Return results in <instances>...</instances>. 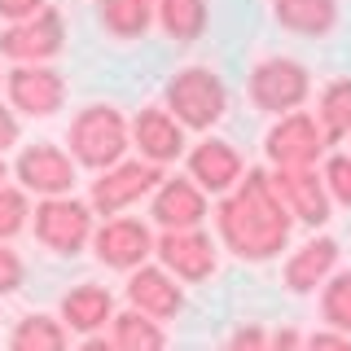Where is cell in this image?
<instances>
[{"label": "cell", "mask_w": 351, "mask_h": 351, "mask_svg": "<svg viewBox=\"0 0 351 351\" xmlns=\"http://www.w3.org/2000/svg\"><path fill=\"white\" fill-rule=\"evenodd\" d=\"M215 228L224 237V246L237 259L263 263L272 255H281L290 241L294 215L281 202V193L272 189L268 171H246V180H237V189L219 202L215 211Z\"/></svg>", "instance_id": "obj_1"}, {"label": "cell", "mask_w": 351, "mask_h": 351, "mask_svg": "<svg viewBox=\"0 0 351 351\" xmlns=\"http://www.w3.org/2000/svg\"><path fill=\"white\" fill-rule=\"evenodd\" d=\"M128 141H132V128L123 123V114H119L114 106H88V110L75 114V123H71V154H75V162L97 167V171L123 162Z\"/></svg>", "instance_id": "obj_2"}, {"label": "cell", "mask_w": 351, "mask_h": 351, "mask_svg": "<svg viewBox=\"0 0 351 351\" xmlns=\"http://www.w3.org/2000/svg\"><path fill=\"white\" fill-rule=\"evenodd\" d=\"M167 110L180 119L184 128L206 132V128H215L219 119H224L228 93H224V84H219L215 71H206V66H189V71H180L167 84Z\"/></svg>", "instance_id": "obj_3"}, {"label": "cell", "mask_w": 351, "mask_h": 351, "mask_svg": "<svg viewBox=\"0 0 351 351\" xmlns=\"http://www.w3.org/2000/svg\"><path fill=\"white\" fill-rule=\"evenodd\" d=\"M36 237L53 255H80V250L93 241V202H80V197H44L36 206Z\"/></svg>", "instance_id": "obj_4"}, {"label": "cell", "mask_w": 351, "mask_h": 351, "mask_svg": "<svg viewBox=\"0 0 351 351\" xmlns=\"http://www.w3.org/2000/svg\"><path fill=\"white\" fill-rule=\"evenodd\" d=\"M312 93L307 80V66L294 58H268L250 71V101L268 114H285V110H299L303 97Z\"/></svg>", "instance_id": "obj_5"}, {"label": "cell", "mask_w": 351, "mask_h": 351, "mask_svg": "<svg viewBox=\"0 0 351 351\" xmlns=\"http://www.w3.org/2000/svg\"><path fill=\"white\" fill-rule=\"evenodd\" d=\"M162 180H167V176H162V162H149V158L114 162V167H106L101 180L93 184V197H88V202H93L97 215H119L123 206L136 202V197L154 193Z\"/></svg>", "instance_id": "obj_6"}, {"label": "cell", "mask_w": 351, "mask_h": 351, "mask_svg": "<svg viewBox=\"0 0 351 351\" xmlns=\"http://www.w3.org/2000/svg\"><path fill=\"white\" fill-rule=\"evenodd\" d=\"M62 44H66V22L53 5H44L36 18L9 22L0 31V53L14 62H49L62 53Z\"/></svg>", "instance_id": "obj_7"}, {"label": "cell", "mask_w": 351, "mask_h": 351, "mask_svg": "<svg viewBox=\"0 0 351 351\" xmlns=\"http://www.w3.org/2000/svg\"><path fill=\"white\" fill-rule=\"evenodd\" d=\"M5 88H9V106L22 110V114H31V119L58 114L62 101H66V80L44 62H18L14 71H9Z\"/></svg>", "instance_id": "obj_8"}, {"label": "cell", "mask_w": 351, "mask_h": 351, "mask_svg": "<svg viewBox=\"0 0 351 351\" xmlns=\"http://www.w3.org/2000/svg\"><path fill=\"white\" fill-rule=\"evenodd\" d=\"M154 255L162 259V268L176 281H206L215 272V241L197 228H162V237L154 241Z\"/></svg>", "instance_id": "obj_9"}, {"label": "cell", "mask_w": 351, "mask_h": 351, "mask_svg": "<svg viewBox=\"0 0 351 351\" xmlns=\"http://www.w3.org/2000/svg\"><path fill=\"white\" fill-rule=\"evenodd\" d=\"M263 149H268V158L277 162V167H312L325 149V128H321V119H312V114H285L281 123L268 132Z\"/></svg>", "instance_id": "obj_10"}, {"label": "cell", "mask_w": 351, "mask_h": 351, "mask_svg": "<svg viewBox=\"0 0 351 351\" xmlns=\"http://www.w3.org/2000/svg\"><path fill=\"white\" fill-rule=\"evenodd\" d=\"M14 171H18L22 189L44 193V197L71 193V184H75V162H71V154L58 149V145H49V141L22 149L18 162H14Z\"/></svg>", "instance_id": "obj_11"}, {"label": "cell", "mask_w": 351, "mask_h": 351, "mask_svg": "<svg viewBox=\"0 0 351 351\" xmlns=\"http://www.w3.org/2000/svg\"><path fill=\"white\" fill-rule=\"evenodd\" d=\"M272 189L281 193V202L290 206L294 219H303V224L321 228L329 219V189H325V176H316L312 167H277L272 171Z\"/></svg>", "instance_id": "obj_12"}, {"label": "cell", "mask_w": 351, "mask_h": 351, "mask_svg": "<svg viewBox=\"0 0 351 351\" xmlns=\"http://www.w3.org/2000/svg\"><path fill=\"white\" fill-rule=\"evenodd\" d=\"M93 250L106 268H141L149 255H154V237L141 219H106L101 228L93 233Z\"/></svg>", "instance_id": "obj_13"}, {"label": "cell", "mask_w": 351, "mask_h": 351, "mask_svg": "<svg viewBox=\"0 0 351 351\" xmlns=\"http://www.w3.org/2000/svg\"><path fill=\"white\" fill-rule=\"evenodd\" d=\"M154 224L162 228H197L206 219V189L193 180H162L158 189H154V206H149Z\"/></svg>", "instance_id": "obj_14"}, {"label": "cell", "mask_w": 351, "mask_h": 351, "mask_svg": "<svg viewBox=\"0 0 351 351\" xmlns=\"http://www.w3.org/2000/svg\"><path fill=\"white\" fill-rule=\"evenodd\" d=\"M132 141H136L141 158L149 162H171L184 154V123L162 106H149L132 119Z\"/></svg>", "instance_id": "obj_15"}, {"label": "cell", "mask_w": 351, "mask_h": 351, "mask_svg": "<svg viewBox=\"0 0 351 351\" xmlns=\"http://www.w3.org/2000/svg\"><path fill=\"white\" fill-rule=\"evenodd\" d=\"M128 303L141 307V312L154 316V321H171V316H180L184 294H180V285H176V277L167 268H132Z\"/></svg>", "instance_id": "obj_16"}, {"label": "cell", "mask_w": 351, "mask_h": 351, "mask_svg": "<svg viewBox=\"0 0 351 351\" xmlns=\"http://www.w3.org/2000/svg\"><path fill=\"white\" fill-rule=\"evenodd\" d=\"M189 176L206 193H228V189H237V180H241V154L228 145V141L211 136V141H202V145H193Z\"/></svg>", "instance_id": "obj_17"}, {"label": "cell", "mask_w": 351, "mask_h": 351, "mask_svg": "<svg viewBox=\"0 0 351 351\" xmlns=\"http://www.w3.org/2000/svg\"><path fill=\"white\" fill-rule=\"evenodd\" d=\"M334 263H338V241L316 237V241H307V246H299L290 255V263H285V285H290L294 294H312L316 285L329 281Z\"/></svg>", "instance_id": "obj_18"}, {"label": "cell", "mask_w": 351, "mask_h": 351, "mask_svg": "<svg viewBox=\"0 0 351 351\" xmlns=\"http://www.w3.org/2000/svg\"><path fill=\"white\" fill-rule=\"evenodd\" d=\"M272 18L294 36H329L338 22V0H272Z\"/></svg>", "instance_id": "obj_19"}, {"label": "cell", "mask_w": 351, "mask_h": 351, "mask_svg": "<svg viewBox=\"0 0 351 351\" xmlns=\"http://www.w3.org/2000/svg\"><path fill=\"white\" fill-rule=\"evenodd\" d=\"M62 321L71 329H80V334H93L106 321H114V299H110V290H101V285H75L62 299Z\"/></svg>", "instance_id": "obj_20"}, {"label": "cell", "mask_w": 351, "mask_h": 351, "mask_svg": "<svg viewBox=\"0 0 351 351\" xmlns=\"http://www.w3.org/2000/svg\"><path fill=\"white\" fill-rule=\"evenodd\" d=\"M154 14L176 44H189L206 31V0H154Z\"/></svg>", "instance_id": "obj_21"}, {"label": "cell", "mask_w": 351, "mask_h": 351, "mask_svg": "<svg viewBox=\"0 0 351 351\" xmlns=\"http://www.w3.org/2000/svg\"><path fill=\"white\" fill-rule=\"evenodd\" d=\"M154 22V0H101V27L114 40H136Z\"/></svg>", "instance_id": "obj_22"}, {"label": "cell", "mask_w": 351, "mask_h": 351, "mask_svg": "<svg viewBox=\"0 0 351 351\" xmlns=\"http://www.w3.org/2000/svg\"><path fill=\"white\" fill-rule=\"evenodd\" d=\"M114 334H110V347H128V351H158L162 343H167V334L158 329V321L154 316H145L141 307H132V312L114 316Z\"/></svg>", "instance_id": "obj_23"}, {"label": "cell", "mask_w": 351, "mask_h": 351, "mask_svg": "<svg viewBox=\"0 0 351 351\" xmlns=\"http://www.w3.org/2000/svg\"><path fill=\"white\" fill-rule=\"evenodd\" d=\"M9 347L18 351H62L66 347V321H53V316H22L9 334Z\"/></svg>", "instance_id": "obj_24"}, {"label": "cell", "mask_w": 351, "mask_h": 351, "mask_svg": "<svg viewBox=\"0 0 351 351\" xmlns=\"http://www.w3.org/2000/svg\"><path fill=\"white\" fill-rule=\"evenodd\" d=\"M316 119H321V128H325V141L351 136V80H334L325 88Z\"/></svg>", "instance_id": "obj_25"}, {"label": "cell", "mask_w": 351, "mask_h": 351, "mask_svg": "<svg viewBox=\"0 0 351 351\" xmlns=\"http://www.w3.org/2000/svg\"><path fill=\"white\" fill-rule=\"evenodd\" d=\"M321 312H325V321L334 325V329L351 334V272H338V277H329L325 299H321Z\"/></svg>", "instance_id": "obj_26"}, {"label": "cell", "mask_w": 351, "mask_h": 351, "mask_svg": "<svg viewBox=\"0 0 351 351\" xmlns=\"http://www.w3.org/2000/svg\"><path fill=\"white\" fill-rule=\"evenodd\" d=\"M27 215H31V202L22 189H9V184H0V241L18 237L22 228H27Z\"/></svg>", "instance_id": "obj_27"}, {"label": "cell", "mask_w": 351, "mask_h": 351, "mask_svg": "<svg viewBox=\"0 0 351 351\" xmlns=\"http://www.w3.org/2000/svg\"><path fill=\"white\" fill-rule=\"evenodd\" d=\"M325 189L334 202L351 206V154H334V158L325 162Z\"/></svg>", "instance_id": "obj_28"}, {"label": "cell", "mask_w": 351, "mask_h": 351, "mask_svg": "<svg viewBox=\"0 0 351 351\" xmlns=\"http://www.w3.org/2000/svg\"><path fill=\"white\" fill-rule=\"evenodd\" d=\"M22 277H27V268H22V259L14 255V250L0 241V294H14L22 290Z\"/></svg>", "instance_id": "obj_29"}, {"label": "cell", "mask_w": 351, "mask_h": 351, "mask_svg": "<svg viewBox=\"0 0 351 351\" xmlns=\"http://www.w3.org/2000/svg\"><path fill=\"white\" fill-rule=\"evenodd\" d=\"M49 0H0V18L9 22H22V18H36Z\"/></svg>", "instance_id": "obj_30"}, {"label": "cell", "mask_w": 351, "mask_h": 351, "mask_svg": "<svg viewBox=\"0 0 351 351\" xmlns=\"http://www.w3.org/2000/svg\"><path fill=\"white\" fill-rule=\"evenodd\" d=\"M18 119H14V110H5V106H0V154H5L9 145H18Z\"/></svg>", "instance_id": "obj_31"}, {"label": "cell", "mask_w": 351, "mask_h": 351, "mask_svg": "<svg viewBox=\"0 0 351 351\" xmlns=\"http://www.w3.org/2000/svg\"><path fill=\"white\" fill-rule=\"evenodd\" d=\"M307 343L312 347H351V334H343V329H338V334H312Z\"/></svg>", "instance_id": "obj_32"}, {"label": "cell", "mask_w": 351, "mask_h": 351, "mask_svg": "<svg viewBox=\"0 0 351 351\" xmlns=\"http://www.w3.org/2000/svg\"><path fill=\"white\" fill-rule=\"evenodd\" d=\"M259 343H263V334H259L255 325H246V329H237V334H233V347H259Z\"/></svg>", "instance_id": "obj_33"}, {"label": "cell", "mask_w": 351, "mask_h": 351, "mask_svg": "<svg viewBox=\"0 0 351 351\" xmlns=\"http://www.w3.org/2000/svg\"><path fill=\"white\" fill-rule=\"evenodd\" d=\"M272 343H277V347H294V343H299V334H294V329H281Z\"/></svg>", "instance_id": "obj_34"}, {"label": "cell", "mask_w": 351, "mask_h": 351, "mask_svg": "<svg viewBox=\"0 0 351 351\" xmlns=\"http://www.w3.org/2000/svg\"><path fill=\"white\" fill-rule=\"evenodd\" d=\"M0 180H5V158H0Z\"/></svg>", "instance_id": "obj_35"}]
</instances>
